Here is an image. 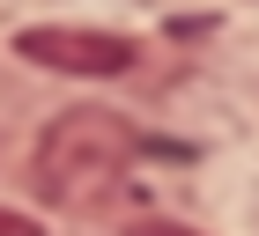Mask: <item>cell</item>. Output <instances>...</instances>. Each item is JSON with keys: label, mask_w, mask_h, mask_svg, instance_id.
Returning <instances> with one entry per match:
<instances>
[{"label": "cell", "mask_w": 259, "mask_h": 236, "mask_svg": "<svg viewBox=\"0 0 259 236\" xmlns=\"http://www.w3.org/2000/svg\"><path fill=\"white\" fill-rule=\"evenodd\" d=\"M134 162V133H126L111 111H67L37 133V192L60 199V207H97L111 199V185Z\"/></svg>", "instance_id": "1"}, {"label": "cell", "mask_w": 259, "mask_h": 236, "mask_svg": "<svg viewBox=\"0 0 259 236\" xmlns=\"http://www.w3.org/2000/svg\"><path fill=\"white\" fill-rule=\"evenodd\" d=\"M15 52L30 67H52V74H89L111 81L134 67V37H111V30H81V22H30L15 30Z\"/></svg>", "instance_id": "2"}, {"label": "cell", "mask_w": 259, "mask_h": 236, "mask_svg": "<svg viewBox=\"0 0 259 236\" xmlns=\"http://www.w3.org/2000/svg\"><path fill=\"white\" fill-rule=\"evenodd\" d=\"M0 236H37V221L15 214V207H0Z\"/></svg>", "instance_id": "3"}]
</instances>
